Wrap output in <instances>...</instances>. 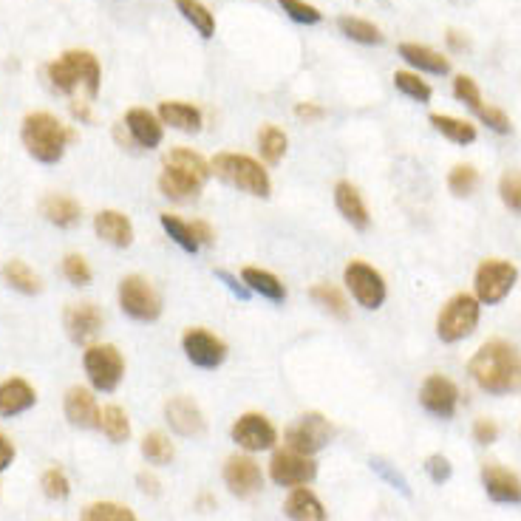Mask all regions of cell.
<instances>
[{
	"mask_svg": "<svg viewBox=\"0 0 521 521\" xmlns=\"http://www.w3.org/2000/svg\"><path fill=\"white\" fill-rule=\"evenodd\" d=\"M468 374L488 394L521 391V352L507 340H488L471 357Z\"/></svg>",
	"mask_w": 521,
	"mask_h": 521,
	"instance_id": "cell-1",
	"label": "cell"
},
{
	"mask_svg": "<svg viewBox=\"0 0 521 521\" xmlns=\"http://www.w3.org/2000/svg\"><path fill=\"white\" fill-rule=\"evenodd\" d=\"M213 176L210 162L190 148H173L162 162L159 190L173 202H193L202 196L207 179Z\"/></svg>",
	"mask_w": 521,
	"mask_h": 521,
	"instance_id": "cell-2",
	"label": "cell"
},
{
	"mask_svg": "<svg viewBox=\"0 0 521 521\" xmlns=\"http://www.w3.org/2000/svg\"><path fill=\"white\" fill-rule=\"evenodd\" d=\"M20 139H23V148L29 151L32 159L43 162V165H57L66 156L68 145L77 139V134L68 125H63L54 114L34 111V114L23 119Z\"/></svg>",
	"mask_w": 521,
	"mask_h": 521,
	"instance_id": "cell-3",
	"label": "cell"
},
{
	"mask_svg": "<svg viewBox=\"0 0 521 521\" xmlns=\"http://www.w3.org/2000/svg\"><path fill=\"white\" fill-rule=\"evenodd\" d=\"M46 77L51 88L60 94H74L77 88H85L88 100H94L100 94L102 68L91 51L71 49L46 66Z\"/></svg>",
	"mask_w": 521,
	"mask_h": 521,
	"instance_id": "cell-4",
	"label": "cell"
},
{
	"mask_svg": "<svg viewBox=\"0 0 521 521\" xmlns=\"http://www.w3.org/2000/svg\"><path fill=\"white\" fill-rule=\"evenodd\" d=\"M210 168H213V176H219L221 182H227V185L238 187L247 196H255V199H269L272 196L269 170L247 153H216Z\"/></svg>",
	"mask_w": 521,
	"mask_h": 521,
	"instance_id": "cell-5",
	"label": "cell"
},
{
	"mask_svg": "<svg viewBox=\"0 0 521 521\" xmlns=\"http://www.w3.org/2000/svg\"><path fill=\"white\" fill-rule=\"evenodd\" d=\"M479 315H482L479 298L468 295V292H459L439 309L437 337L442 343H459V340L471 337L479 326Z\"/></svg>",
	"mask_w": 521,
	"mask_h": 521,
	"instance_id": "cell-6",
	"label": "cell"
},
{
	"mask_svg": "<svg viewBox=\"0 0 521 521\" xmlns=\"http://www.w3.org/2000/svg\"><path fill=\"white\" fill-rule=\"evenodd\" d=\"M117 298L122 312L128 318L139 320V323H153V320H159V315H162V295L142 275H125L119 281Z\"/></svg>",
	"mask_w": 521,
	"mask_h": 521,
	"instance_id": "cell-7",
	"label": "cell"
},
{
	"mask_svg": "<svg viewBox=\"0 0 521 521\" xmlns=\"http://www.w3.org/2000/svg\"><path fill=\"white\" fill-rule=\"evenodd\" d=\"M519 281V269L505 258H488L476 267L473 275V286H476V298L479 303L496 306L502 303L513 292V286Z\"/></svg>",
	"mask_w": 521,
	"mask_h": 521,
	"instance_id": "cell-8",
	"label": "cell"
},
{
	"mask_svg": "<svg viewBox=\"0 0 521 521\" xmlns=\"http://www.w3.org/2000/svg\"><path fill=\"white\" fill-rule=\"evenodd\" d=\"M343 284H346L354 301L360 303L363 309H380L388 298V286L383 272L366 264V261H360V258H354V261L346 264V269H343Z\"/></svg>",
	"mask_w": 521,
	"mask_h": 521,
	"instance_id": "cell-9",
	"label": "cell"
},
{
	"mask_svg": "<svg viewBox=\"0 0 521 521\" xmlns=\"http://www.w3.org/2000/svg\"><path fill=\"white\" fill-rule=\"evenodd\" d=\"M83 366L91 386L97 391H117L122 377H125V357L111 343L88 346L83 354Z\"/></svg>",
	"mask_w": 521,
	"mask_h": 521,
	"instance_id": "cell-10",
	"label": "cell"
},
{
	"mask_svg": "<svg viewBox=\"0 0 521 521\" xmlns=\"http://www.w3.org/2000/svg\"><path fill=\"white\" fill-rule=\"evenodd\" d=\"M329 439H332V425L318 411L303 414V417H298L286 428V448L298 451V454H318V451H323L329 445Z\"/></svg>",
	"mask_w": 521,
	"mask_h": 521,
	"instance_id": "cell-11",
	"label": "cell"
},
{
	"mask_svg": "<svg viewBox=\"0 0 521 521\" xmlns=\"http://www.w3.org/2000/svg\"><path fill=\"white\" fill-rule=\"evenodd\" d=\"M182 352L196 369L213 371L227 360V343L219 335L202 329V326H193L182 337Z\"/></svg>",
	"mask_w": 521,
	"mask_h": 521,
	"instance_id": "cell-12",
	"label": "cell"
},
{
	"mask_svg": "<svg viewBox=\"0 0 521 521\" xmlns=\"http://www.w3.org/2000/svg\"><path fill=\"white\" fill-rule=\"evenodd\" d=\"M269 476L275 485L281 488H303L318 476V465L312 462V456L298 454V451H278L269 462Z\"/></svg>",
	"mask_w": 521,
	"mask_h": 521,
	"instance_id": "cell-13",
	"label": "cell"
},
{
	"mask_svg": "<svg viewBox=\"0 0 521 521\" xmlns=\"http://www.w3.org/2000/svg\"><path fill=\"white\" fill-rule=\"evenodd\" d=\"M233 442L238 448H244L247 454H261V451H269L275 448L278 442V431L275 425L264 417V414H255V411H247L241 414L236 422H233Z\"/></svg>",
	"mask_w": 521,
	"mask_h": 521,
	"instance_id": "cell-14",
	"label": "cell"
},
{
	"mask_svg": "<svg viewBox=\"0 0 521 521\" xmlns=\"http://www.w3.org/2000/svg\"><path fill=\"white\" fill-rule=\"evenodd\" d=\"M420 403L428 414H434L439 420H451L459 408V388L454 380H448L442 374H431V377H425L420 388Z\"/></svg>",
	"mask_w": 521,
	"mask_h": 521,
	"instance_id": "cell-15",
	"label": "cell"
},
{
	"mask_svg": "<svg viewBox=\"0 0 521 521\" xmlns=\"http://www.w3.org/2000/svg\"><path fill=\"white\" fill-rule=\"evenodd\" d=\"M224 485H227L230 493L238 496V499H250V496H255L258 490L264 488L261 465L255 462L253 456H230L227 465H224Z\"/></svg>",
	"mask_w": 521,
	"mask_h": 521,
	"instance_id": "cell-16",
	"label": "cell"
},
{
	"mask_svg": "<svg viewBox=\"0 0 521 521\" xmlns=\"http://www.w3.org/2000/svg\"><path fill=\"white\" fill-rule=\"evenodd\" d=\"M165 417H168V425L179 437H204V431H207L204 411L196 400H190L185 394L170 397L165 403Z\"/></svg>",
	"mask_w": 521,
	"mask_h": 521,
	"instance_id": "cell-17",
	"label": "cell"
},
{
	"mask_svg": "<svg viewBox=\"0 0 521 521\" xmlns=\"http://www.w3.org/2000/svg\"><path fill=\"white\" fill-rule=\"evenodd\" d=\"M102 318L100 306L97 303H71L66 312H63V326H66V335L74 340V343H88L94 337L100 335Z\"/></svg>",
	"mask_w": 521,
	"mask_h": 521,
	"instance_id": "cell-18",
	"label": "cell"
},
{
	"mask_svg": "<svg viewBox=\"0 0 521 521\" xmlns=\"http://www.w3.org/2000/svg\"><path fill=\"white\" fill-rule=\"evenodd\" d=\"M482 485L493 502L499 505H521V479L513 471L490 462L482 468Z\"/></svg>",
	"mask_w": 521,
	"mask_h": 521,
	"instance_id": "cell-19",
	"label": "cell"
},
{
	"mask_svg": "<svg viewBox=\"0 0 521 521\" xmlns=\"http://www.w3.org/2000/svg\"><path fill=\"white\" fill-rule=\"evenodd\" d=\"M125 128H128V136H131V142L139 145V148H159L162 145V139H165V125H162V119L156 117L153 111L148 108H131L128 114H125Z\"/></svg>",
	"mask_w": 521,
	"mask_h": 521,
	"instance_id": "cell-20",
	"label": "cell"
},
{
	"mask_svg": "<svg viewBox=\"0 0 521 521\" xmlns=\"http://www.w3.org/2000/svg\"><path fill=\"white\" fill-rule=\"evenodd\" d=\"M94 233L117 250H125L134 244V224L119 210H100L94 216Z\"/></svg>",
	"mask_w": 521,
	"mask_h": 521,
	"instance_id": "cell-21",
	"label": "cell"
},
{
	"mask_svg": "<svg viewBox=\"0 0 521 521\" xmlns=\"http://www.w3.org/2000/svg\"><path fill=\"white\" fill-rule=\"evenodd\" d=\"M63 411L74 428H100V408H97V400L88 388H68Z\"/></svg>",
	"mask_w": 521,
	"mask_h": 521,
	"instance_id": "cell-22",
	"label": "cell"
},
{
	"mask_svg": "<svg viewBox=\"0 0 521 521\" xmlns=\"http://www.w3.org/2000/svg\"><path fill=\"white\" fill-rule=\"evenodd\" d=\"M335 207H337V213L349 221L354 230H369L371 227L369 207H366V202H363V193H360L352 182H337Z\"/></svg>",
	"mask_w": 521,
	"mask_h": 521,
	"instance_id": "cell-23",
	"label": "cell"
},
{
	"mask_svg": "<svg viewBox=\"0 0 521 521\" xmlns=\"http://www.w3.org/2000/svg\"><path fill=\"white\" fill-rule=\"evenodd\" d=\"M162 125H170L173 131H182V134H199L204 125V114L193 105V102L182 100H165L159 105V114Z\"/></svg>",
	"mask_w": 521,
	"mask_h": 521,
	"instance_id": "cell-24",
	"label": "cell"
},
{
	"mask_svg": "<svg viewBox=\"0 0 521 521\" xmlns=\"http://www.w3.org/2000/svg\"><path fill=\"white\" fill-rule=\"evenodd\" d=\"M37 403L34 388L23 377H9L0 383V417H17Z\"/></svg>",
	"mask_w": 521,
	"mask_h": 521,
	"instance_id": "cell-25",
	"label": "cell"
},
{
	"mask_svg": "<svg viewBox=\"0 0 521 521\" xmlns=\"http://www.w3.org/2000/svg\"><path fill=\"white\" fill-rule=\"evenodd\" d=\"M40 213H43V219L54 224V227H74V224H80V216H83V207L77 199H71L66 193H49L43 202H40Z\"/></svg>",
	"mask_w": 521,
	"mask_h": 521,
	"instance_id": "cell-26",
	"label": "cell"
},
{
	"mask_svg": "<svg viewBox=\"0 0 521 521\" xmlns=\"http://www.w3.org/2000/svg\"><path fill=\"white\" fill-rule=\"evenodd\" d=\"M241 281H244V286H247L250 292L261 295V298H267V301H272V303L286 301L284 281H281L275 272H269V269L244 267L241 269Z\"/></svg>",
	"mask_w": 521,
	"mask_h": 521,
	"instance_id": "cell-27",
	"label": "cell"
},
{
	"mask_svg": "<svg viewBox=\"0 0 521 521\" xmlns=\"http://www.w3.org/2000/svg\"><path fill=\"white\" fill-rule=\"evenodd\" d=\"M284 513L289 521H326V507L309 488H295L286 499Z\"/></svg>",
	"mask_w": 521,
	"mask_h": 521,
	"instance_id": "cell-28",
	"label": "cell"
},
{
	"mask_svg": "<svg viewBox=\"0 0 521 521\" xmlns=\"http://www.w3.org/2000/svg\"><path fill=\"white\" fill-rule=\"evenodd\" d=\"M400 57L408 66L428 71V74H448L451 71V60L442 51L431 49V46H420V43H400Z\"/></svg>",
	"mask_w": 521,
	"mask_h": 521,
	"instance_id": "cell-29",
	"label": "cell"
},
{
	"mask_svg": "<svg viewBox=\"0 0 521 521\" xmlns=\"http://www.w3.org/2000/svg\"><path fill=\"white\" fill-rule=\"evenodd\" d=\"M0 275H3V281L12 286L15 292L20 295H37L43 284H40V275L34 272L26 261H20V258H12V261H6L3 269H0Z\"/></svg>",
	"mask_w": 521,
	"mask_h": 521,
	"instance_id": "cell-30",
	"label": "cell"
},
{
	"mask_svg": "<svg viewBox=\"0 0 521 521\" xmlns=\"http://www.w3.org/2000/svg\"><path fill=\"white\" fill-rule=\"evenodd\" d=\"M337 29H340V34H346L349 40L363 43V46H380L386 40V34L380 32V26H374L371 20H363V17H337Z\"/></svg>",
	"mask_w": 521,
	"mask_h": 521,
	"instance_id": "cell-31",
	"label": "cell"
},
{
	"mask_svg": "<svg viewBox=\"0 0 521 521\" xmlns=\"http://www.w3.org/2000/svg\"><path fill=\"white\" fill-rule=\"evenodd\" d=\"M159 224H162V230L168 233V238L173 244H179L185 253L196 255L202 250V244L196 241V233H193V224L185 219H179V216H173V213H162L159 216Z\"/></svg>",
	"mask_w": 521,
	"mask_h": 521,
	"instance_id": "cell-32",
	"label": "cell"
},
{
	"mask_svg": "<svg viewBox=\"0 0 521 521\" xmlns=\"http://www.w3.org/2000/svg\"><path fill=\"white\" fill-rule=\"evenodd\" d=\"M428 122L434 125V131H439L445 139H451L454 145H471V142H476V136H479L471 122L448 117V114H431Z\"/></svg>",
	"mask_w": 521,
	"mask_h": 521,
	"instance_id": "cell-33",
	"label": "cell"
},
{
	"mask_svg": "<svg viewBox=\"0 0 521 521\" xmlns=\"http://www.w3.org/2000/svg\"><path fill=\"white\" fill-rule=\"evenodd\" d=\"M176 9L196 32L202 34L204 40H210L216 34V17H213V12L204 6L202 0H176Z\"/></svg>",
	"mask_w": 521,
	"mask_h": 521,
	"instance_id": "cell-34",
	"label": "cell"
},
{
	"mask_svg": "<svg viewBox=\"0 0 521 521\" xmlns=\"http://www.w3.org/2000/svg\"><path fill=\"white\" fill-rule=\"evenodd\" d=\"M286 148H289V136H286L278 125L267 122V125L258 131V151L264 156V162L278 165L286 156Z\"/></svg>",
	"mask_w": 521,
	"mask_h": 521,
	"instance_id": "cell-35",
	"label": "cell"
},
{
	"mask_svg": "<svg viewBox=\"0 0 521 521\" xmlns=\"http://www.w3.org/2000/svg\"><path fill=\"white\" fill-rule=\"evenodd\" d=\"M309 298L318 303L320 309H326L329 315H335V318L346 320L349 318V301H346V295L332 284H315L309 289Z\"/></svg>",
	"mask_w": 521,
	"mask_h": 521,
	"instance_id": "cell-36",
	"label": "cell"
},
{
	"mask_svg": "<svg viewBox=\"0 0 521 521\" xmlns=\"http://www.w3.org/2000/svg\"><path fill=\"white\" fill-rule=\"evenodd\" d=\"M100 431L114 445H119V442H125V439L131 437V420H128V414L119 405H105L100 411Z\"/></svg>",
	"mask_w": 521,
	"mask_h": 521,
	"instance_id": "cell-37",
	"label": "cell"
},
{
	"mask_svg": "<svg viewBox=\"0 0 521 521\" xmlns=\"http://www.w3.org/2000/svg\"><path fill=\"white\" fill-rule=\"evenodd\" d=\"M142 456L151 462V465H170L173 456H176V448L170 442L168 434L162 431H151L148 437L142 439Z\"/></svg>",
	"mask_w": 521,
	"mask_h": 521,
	"instance_id": "cell-38",
	"label": "cell"
},
{
	"mask_svg": "<svg viewBox=\"0 0 521 521\" xmlns=\"http://www.w3.org/2000/svg\"><path fill=\"white\" fill-rule=\"evenodd\" d=\"M394 88L405 94L408 100H417V102H428L434 97V91H431V85L420 80V74H411V71H394Z\"/></svg>",
	"mask_w": 521,
	"mask_h": 521,
	"instance_id": "cell-39",
	"label": "cell"
},
{
	"mask_svg": "<svg viewBox=\"0 0 521 521\" xmlns=\"http://www.w3.org/2000/svg\"><path fill=\"white\" fill-rule=\"evenodd\" d=\"M80 521H136V516L117 502H94V505L85 507Z\"/></svg>",
	"mask_w": 521,
	"mask_h": 521,
	"instance_id": "cell-40",
	"label": "cell"
},
{
	"mask_svg": "<svg viewBox=\"0 0 521 521\" xmlns=\"http://www.w3.org/2000/svg\"><path fill=\"white\" fill-rule=\"evenodd\" d=\"M454 94H456V100L465 102L476 117H482V114H485V108H488V105H485V100H482V91H479V85H476L473 77L459 74V77L454 80Z\"/></svg>",
	"mask_w": 521,
	"mask_h": 521,
	"instance_id": "cell-41",
	"label": "cell"
},
{
	"mask_svg": "<svg viewBox=\"0 0 521 521\" xmlns=\"http://www.w3.org/2000/svg\"><path fill=\"white\" fill-rule=\"evenodd\" d=\"M476 187H479V170L473 168V165H456L448 173V190L454 196H471Z\"/></svg>",
	"mask_w": 521,
	"mask_h": 521,
	"instance_id": "cell-42",
	"label": "cell"
},
{
	"mask_svg": "<svg viewBox=\"0 0 521 521\" xmlns=\"http://www.w3.org/2000/svg\"><path fill=\"white\" fill-rule=\"evenodd\" d=\"M499 196L505 202L507 210L521 216V170H507L499 179Z\"/></svg>",
	"mask_w": 521,
	"mask_h": 521,
	"instance_id": "cell-43",
	"label": "cell"
},
{
	"mask_svg": "<svg viewBox=\"0 0 521 521\" xmlns=\"http://www.w3.org/2000/svg\"><path fill=\"white\" fill-rule=\"evenodd\" d=\"M281 3V9H284L286 15L292 17L295 23H306V26H315L323 20V12H320L318 6H312V3H306V0H278Z\"/></svg>",
	"mask_w": 521,
	"mask_h": 521,
	"instance_id": "cell-44",
	"label": "cell"
},
{
	"mask_svg": "<svg viewBox=\"0 0 521 521\" xmlns=\"http://www.w3.org/2000/svg\"><path fill=\"white\" fill-rule=\"evenodd\" d=\"M40 488H43V493L49 499H66L68 493H71V482H68V476L60 468H49V471L43 473V479H40Z\"/></svg>",
	"mask_w": 521,
	"mask_h": 521,
	"instance_id": "cell-45",
	"label": "cell"
},
{
	"mask_svg": "<svg viewBox=\"0 0 521 521\" xmlns=\"http://www.w3.org/2000/svg\"><path fill=\"white\" fill-rule=\"evenodd\" d=\"M63 275H66L68 281L74 286H88L91 284V267H88V261H85L83 255L71 253L63 258Z\"/></svg>",
	"mask_w": 521,
	"mask_h": 521,
	"instance_id": "cell-46",
	"label": "cell"
},
{
	"mask_svg": "<svg viewBox=\"0 0 521 521\" xmlns=\"http://www.w3.org/2000/svg\"><path fill=\"white\" fill-rule=\"evenodd\" d=\"M425 471H428V476H431V482H434V485H442V482H448V479H451L454 468H451V459H448V456L434 454V456H428Z\"/></svg>",
	"mask_w": 521,
	"mask_h": 521,
	"instance_id": "cell-47",
	"label": "cell"
},
{
	"mask_svg": "<svg viewBox=\"0 0 521 521\" xmlns=\"http://www.w3.org/2000/svg\"><path fill=\"white\" fill-rule=\"evenodd\" d=\"M473 439L479 445H493L499 439V425L493 420H476V425H473Z\"/></svg>",
	"mask_w": 521,
	"mask_h": 521,
	"instance_id": "cell-48",
	"label": "cell"
},
{
	"mask_svg": "<svg viewBox=\"0 0 521 521\" xmlns=\"http://www.w3.org/2000/svg\"><path fill=\"white\" fill-rule=\"evenodd\" d=\"M295 117L303 119V122H320V119L326 117V111L315 105V102H298L295 105Z\"/></svg>",
	"mask_w": 521,
	"mask_h": 521,
	"instance_id": "cell-49",
	"label": "cell"
},
{
	"mask_svg": "<svg viewBox=\"0 0 521 521\" xmlns=\"http://www.w3.org/2000/svg\"><path fill=\"white\" fill-rule=\"evenodd\" d=\"M190 224H193V233H196V241H199L202 247H207V244H213V241H216V233H213V227H210L207 221L196 219V221H190Z\"/></svg>",
	"mask_w": 521,
	"mask_h": 521,
	"instance_id": "cell-50",
	"label": "cell"
},
{
	"mask_svg": "<svg viewBox=\"0 0 521 521\" xmlns=\"http://www.w3.org/2000/svg\"><path fill=\"white\" fill-rule=\"evenodd\" d=\"M12 459H15V445H12V439L0 431V471H6L12 465Z\"/></svg>",
	"mask_w": 521,
	"mask_h": 521,
	"instance_id": "cell-51",
	"label": "cell"
},
{
	"mask_svg": "<svg viewBox=\"0 0 521 521\" xmlns=\"http://www.w3.org/2000/svg\"><path fill=\"white\" fill-rule=\"evenodd\" d=\"M216 275H219L221 281H224V284H227V286H230V289H233V292H236L238 298H250V289L244 286V281H238V278H233V275H230L227 269H219Z\"/></svg>",
	"mask_w": 521,
	"mask_h": 521,
	"instance_id": "cell-52",
	"label": "cell"
},
{
	"mask_svg": "<svg viewBox=\"0 0 521 521\" xmlns=\"http://www.w3.org/2000/svg\"><path fill=\"white\" fill-rule=\"evenodd\" d=\"M136 482H139V488L145 490V493H151V496H159V479L153 476V473H139L136 476Z\"/></svg>",
	"mask_w": 521,
	"mask_h": 521,
	"instance_id": "cell-53",
	"label": "cell"
},
{
	"mask_svg": "<svg viewBox=\"0 0 521 521\" xmlns=\"http://www.w3.org/2000/svg\"><path fill=\"white\" fill-rule=\"evenodd\" d=\"M71 111H74V117H80L83 122H91V102L88 100H74L71 102Z\"/></svg>",
	"mask_w": 521,
	"mask_h": 521,
	"instance_id": "cell-54",
	"label": "cell"
},
{
	"mask_svg": "<svg viewBox=\"0 0 521 521\" xmlns=\"http://www.w3.org/2000/svg\"><path fill=\"white\" fill-rule=\"evenodd\" d=\"M445 37H448V43H451V49H456V51L468 49V40H465V37H462V34H459V32H454V29H451V32L445 34Z\"/></svg>",
	"mask_w": 521,
	"mask_h": 521,
	"instance_id": "cell-55",
	"label": "cell"
}]
</instances>
